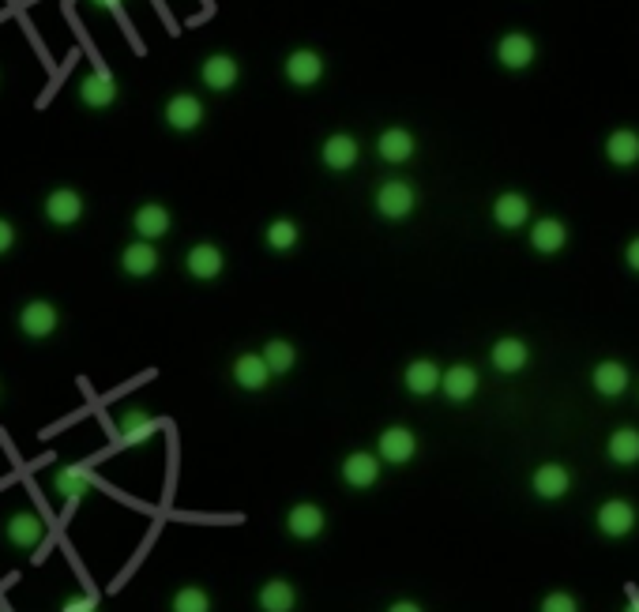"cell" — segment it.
<instances>
[{
    "label": "cell",
    "mask_w": 639,
    "mask_h": 612,
    "mask_svg": "<svg viewBox=\"0 0 639 612\" xmlns=\"http://www.w3.org/2000/svg\"><path fill=\"white\" fill-rule=\"evenodd\" d=\"M414 207H418V188L403 177H391L376 188V211L380 218H388V222H406V218L414 215Z\"/></svg>",
    "instance_id": "obj_1"
},
{
    "label": "cell",
    "mask_w": 639,
    "mask_h": 612,
    "mask_svg": "<svg viewBox=\"0 0 639 612\" xmlns=\"http://www.w3.org/2000/svg\"><path fill=\"white\" fill-rule=\"evenodd\" d=\"M628 612H639V594L632 590V597H628Z\"/></svg>",
    "instance_id": "obj_41"
},
{
    "label": "cell",
    "mask_w": 639,
    "mask_h": 612,
    "mask_svg": "<svg viewBox=\"0 0 639 612\" xmlns=\"http://www.w3.org/2000/svg\"><path fill=\"white\" fill-rule=\"evenodd\" d=\"M380 470H384V459H380L376 451H350L343 459V466H339L343 481L358 492L373 489L376 481H380Z\"/></svg>",
    "instance_id": "obj_6"
},
{
    "label": "cell",
    "mask_w": 639,
    "mask_h": 612,
    "mask_svg": "<svg viewBox=\"0 0 639 612\" xmlns=\"http://www.w3.org/2000/svg\"><path fill=\"white\" fill-rule=\"evenodd\" d=\"M594 526H598V534L609 537V541H621V537H628L639 526V511L628 504V500L613 496V500H606V504L594 511Z\"/></svg>",
    "instance_id": "obj_2"
},
{
    "label": "cell",
    "mask_w": 639,
    "mask_h": 612,
    "mask_svg": "<svg viewBox=\"0 0 639 612\" xmlns=\"http://www.w3.org/2000/svg\"><path fill=\"white\" fill-rule=\"evenodd\" d=\"M606 158H609V166H617V169L636 166L639 162V132L636 128H617V132H609Z\"/></svg>",
    "instance_id": "obj_28"
},
{
    "label": "cell",
    "mask_w": 639,
    "mask_h": 612,
    "mask_svg": "<svg viewBox=\"0 0 639 612\" xmlns=\"http://www.w3.org/2000/svg\"><path fill=\"white\" fill-rule=\"evenodd\" d=\"M418 151V139L410 128H384L380 139H376V154L388 162V166H406Z\"/></svg>",
    "instance_id": "obj_16"
},
{
    "label": "cell",
    "mask_w": 639,
    "mask_h": 612,
    "mask_svg": "<svg viewBox=\"0 0 639 612\" xmlns=\"http://www.w3.org/2000/svg\"><path fill=\"white\" fill-rule=\"evenodd\" d=\"M388 612H425V609H421L418 601H391Z\"/></svg>",
    "instance_id": "obj_39"
},
{
    "label": "cell",
    "mask_w": 639,
    "mask_h": 612,
    "mask_svg": "<svg viewBox=\"0 0 639 612\" xmlns=\"http://www.w3.org/2000/svg\"><path fill=\"white\" fill-rule=\"evenodd\" d=\"M538 612H583L576 594H568V590H553L538 601Z\"/></svg>",
    "instance_id": "obj_35"
},
{
    "label": "cell",
    "mask_w": 639,
    "mask_h": 612,
    "mask_svg": "<svg viewBox=\"0 0 639 612\" xmlns=\"http://www.w3.org/2000/svg\"><path fill=\"white\" fill-rule=\"evenodd\" d=\"M624 263H628V271L639 275V237H632V241L624 245Z\"/></svg>",
    "instance_id": "obj_38"
},
{
    "label": "cell",
    "mask_w": 639,
    "mask_h": 612,
    "mask_svg": "<svg viewBox=\"0 0 639 612\" xmlns=\"http://www.w3.org/2000/svg\"><path fill=\"white\" fill-rule=\"evenodd\" d=\"M234 383L241 391H264L271 383V368H267L264 353H241L234 361Z\"/></svg>",
    "instance_id": "obj_26"
},
{
    "label": "cell",
    "mask_w": 639,
    "mask_h": 612,
    "mask_svg": "<svg viewBox=\"0 0 639 612\" xmlns=\"http://www.w3.org/2000/svg\"><path fill=\"white\" fill-rule=\"evenodd\" d=\"M493 222H497L500 230H523L530 222V199L523 192H500L493 199Z\"/></svg>",
    "instance_id": "obj_17"
},
{
    "label": "cell",
    "mask_w": 639,
    "mask_h": 612,
    "mask_svg": "<svg viewBox=\"0 0 639 612\" xmlns=\"http://www.w3.org/2000/svg\"><path fill=\"white\" fill-rule=\"evenodd\" d=\"M564 245H568V226H564L561 218H538L530 226V248L538 256H557Z\"/></svg>",
    "instance_id": "obj_23"
},
{
    "label": "cell",
    "mask_w": 639,
    "mask_h": 612,
    "mask_svg": "<svg viewBox=\"0 0 639 612\" xmlns=\"http://www.w3.org/2000/svg\"><path fill=\"white\" fill-rule=\"evenodd\" d=\"M57 327H61L57 305H49V301H27V305L19 308V331L27 338H49V335H57Z\"/></svg>",
    "instance_id": "obj_10"
},
{
    "label": "cell",
    "mask_w": 639,
    "mask_h": 612,
    "mask_svg": "<svg viewBox=\"0 0 639 612\" xmlns=\"http://www.w3.org/2000/svg\"><path fill=\"white\" fill-rule=\"evenodd\" d=\"M91 4H98V8H106V12H117L125 0H91Z\"/></svg>",
    "instance_id": "obj_40"
},
{
    "label": "cell",
    "mask_w": 639,
    "mask_h": 612,
    "mask_svg": "<svg viewBox=\"0 0 639 612\" xmlns=\"http://www.w3.org/2000/svg\"><path fill=\"white\" fill-rule=\"evenodd\" d=\"M61 612H98V601L91 594H72L61 601Z\"/></svg>",
    "instance_id": "obj_36"
},
{
    "label": "cell",
    "mask_w": 639,
    "mask_h": 612,
    "mask_svg": "<svg viewBox=\"0 0 639 612\" xmlns=\"http://www.w3.org/2000/svg\"><path fill=\"white\" fill-rule=\"evenodd\" d=\"M0 395H4V387H0Z\"/></svg>",
    "instance_id": "obj_42"
},
{
    "label": "cell",
    "mask_w": 639,
    "mask_h": 612,
    "mask_svg": "<svg viewBox=\"0 0 639 612\" xmlns=\"http://www.w3.org/2000/svg\"><path fill=\"white\" fill-rule=\"evenodd\" d=\"M376 455L384 459V466H406V462L418 455V436L406 429V425H391L376 436Z\"/></svg>",
    "instance_id": "obj_4"
},
{
    "label": "cell",
    "mask_w": 639,
    "mask_h": 612,
    "mask_svg": "<svg viewBox=\"0 0 639 612\" xmlns=\"http://www.w3.org/2000/svg\"><path fill=\"white\" fill-rule=\"evenodd\" d=\"M46 218L53 226H76L83 218V196L76 188H57L46 196Z\"/></svg>",
    "instance_id": "obj_22"
},
{
    "label": "cell",
    "mask_w": 639,
    "mask_h": 612,
    "mask_svg": "<svg viewBox=\"0 0 639 612\" xmlns=\"http://www.w3.org/2000/svg\"><path fill=\"white\" fill-rule=\"evenodd\" d=\"M282 76L290 87H301V91H309L316 87L320 79H324V57L316 53V49H294L286 64H282Z\"/></svg>",
    "instance_id": "obj_5"
},
{
    "label": "cell",
    "mask_w": 639,
    "mask_h": 612,
    "mask_svg": "<svg viewBox=\"0 0 639 612\" xmlns=\"http://www.w3.org/2000/svg\"><path fill=\"white\" fill-rule=\"evenodd\" d=\"M170 612H211V594L203 586H181L170 601Z\"/></svg>",
    "instance_id": "obj_34"
},
{
    "label": "cell",
    "mask_w": 639,
    "mask_h": 612,
    "mask_svg": "<svg viewBox=\"0 0 639 612\" xmlns=\"http://www.w3.org/2000/svg\"><path fill=\"white\" fill-rule=\"evenodd\" d=\"M264 241L271 252H290V248H297V241H301V230H297L294 218H275V222L267 226Z\"/></svg>",
    "instance_id": "obj_33"
},
{
    "label": "cell",
    "mask_w": 639,
    "mask_h": 612,
    "mask_svg": "<svg viewBox=\"0 0 639 612\" xmlns=\"http://www.w3.org/2000/svg\"><path fill=\"white\" fill-rule=\"evenodd\" d=\"M260 353H264V361H267V368H271V376H286V372L297 365L294 342H286V338H271V342H267Z\"/></svg>",
    "instance_id": "obj_32"
},
{
    "label": "cell",
    "mask_w": 639,
    "mask_h": 612,
    "mask_svg": "<svg viewBox=\"0 0 639 612\" xmlns=\"http://www.w3.org/2000/svg\"><path fill=\"white\" fill-rule=\"evenodd\" d=\"M478 387H482V376H478V368L474 365H452L444 368V383H440V391L448 402H470V398L478 395Z\"/></svg>",
    "instance_id": "obj_19"
},
{
    "label": "cell",
    "mask_w": 639,
    "mask_h": 612,
    "mask_svg": "<svg viewBox=\"0 0 639 612\" xmlns=\"http://www.w3.org/2000/svg\"><path fill=\"white\" fill-rule=\"evenodd\" d=\"M256 605L260 612H294L297 609V590L294 582L286 579H267L256 594Z\"/></svg>",
    "instance_id": "obj_29"
},
{
    "label": "cell",
    "mask_w": 639,
    "mask_h": 612,
    "mask_svg": "<svg viewBox=\"0 0 639 612\" xmlns=\"http://www.w3.org/2000/svg\"><path fill=\"white\" fill-rule=\"evenodd\" d=\"M170 226H173V218L162 203H143L140 211L132 215V230H136L140 241H162V237L170 233Z\"/></svg>",
    "instance_id": "obj_24"
},
{
    "label": "cell",
    "mask_w": 639,
    "mask_h": 612,
    "mask_svg": "<svg viewBox=\"0 0 639 612\" xmlns=\"http://www.w3.org/2000/svg\"><path fill=\"white\" fill-rule=\"evenodd\" d=\"M606 459L613 466H636L639 462V429H617L606 440Z\"/></svg>",
    "instance_id": "obj_31"
},
{
    "label": "cell",
    "mask_w": 639,
    "mask_h": 612,
    "mask_svg": "<svg viewBox=\"0 0 639 612\" xmlns=\"http://www.w3.org/2000/svg\"><path fill=\"white\" fill-rule=\"evenodd\" d=\"M200 79L207 91L215 94H226L237 87V79H241V64L230 57V53H211L207 61L200 64Z\"/></svg>",
    "instance_id": "obj_12"
},
{
    "label": "cell",
    "mask_w": 639,
    "mask_h": 612,
    "mask_svg": "<svg viewBox=\"0 0 639 612\" xmlns=\"http://www.w3.org/2000/svg\"><path fill=\"white\" fill-rule=\"evenodd\" d=\"M324 526H328V515H324V507L320 504H294L290 507V515H286V530L290 537L297 541H316V537L324 534Z\"/></svg>",
    "instance_id": "obj_15"
},
{
    "label": "cell",
    "mask_w": 639,
    "mask_h": 612,
    "mask_svg": "<svg viewBox=\"0 0 639 612\" xmlns=\"http://www.w3.org/2000/svg\"><path fill=\"white\" fill-rule=\"evenodd\" d=\"M4 537H8V545L19 552H31L42 545V537H46V522H42V515L38 511H31V507H19V511H12L8 515V526H4Z\"/></svg>",
    "instance_id": "obj_3"
},
{
    "label": "cell",
    "mask_w": 639,
    "mask_h": 612,
    "mask_svg": "<svg viewBox=\"0 0 639 612\" xmlns=\"http://www.w3.org/2000/svg\"><path fill=\"white\" fill-rule=\"evenodd\" d=\"M12 245H16V226L8 218H0V256L12 252Z\"/></svg>",
    "instance_id": "obj_37"
},
{
    "label": "cell",
    "mask_w": 639,
    "mask_h": 612,
    "mask_svg": "<svg viewBox=\"0 0 639 612\" xmlns=\"http://www.w3.org/2000/svg\"><path fill=\"white\" fill-rule=\"evenodd\" d=\"M534 57H538V46H534V38L523 31H508L497 42V61L500 68H508V72H527L530 64H534Z\"/></svg>",
    "instance_id": "obj_9"
},
{
    "label": "cell",
    "mask_w": 639,
    "mask_h": 612,
    "mask_svg": "<svg viewBox=\"0 0 639 612\" xmlns=\"http://www.w3.org/2000/svg\"><path fill=\"white\" fill-rule=\"evenodd\" d=\"M185 271L196 278V282H215V278L226 271V256H222L219 245H211V241H200V245L188 248Z\"/></svg>",
    "instance_id": "obj_13"
},
{
    "label": "cell",
    "mask_w": 639,
    "mask_h": 612,
    "mask_svg": "<svg viewBox=\"0 0 639 612\" xmlns=\"http://www.w3.org/2000/svg\"><path fill=\"white\" fill-rule=\"evenodd\" d=\"M489 365L497 368L500 376H519V372L530 365V346L515 335L497 338V342L489 346Z\"/></svg>",
    "instance_id": "obj_8"
},
{
    "label": "cell",
    "mask_w": 639,
    "mask_h": 612,
    "mask_svg": "<svg viewBox=\"0 0 639 612\" xmlns=\"http://www.w3.org/2000/svg\"><path fill=\"white\" fill-rule=\"evenodd\" d=\"M79 102L87 109H110L117 102V83L106 72H87L79 79Z\"/></svg>",
    "instance_id": "obj_25"
},
{
    "label": "cell",
    "mask_w": 639,
    "mask_h": 612,
    "mask_svg": "<svg viewBox=\"0 0 639 612\" xmlns=\"http://www.w3.org/2000/svg\"><path fill=\"white\" fill-rule=\"evenodd\" d=\"M155 417L147 414V410H140V406H132V410H125V414L117 417V432H121V440L125 444H143V440H151L155 436Z\"/></svg>",
    "instance_id": "obj_30"
},
{
    "label": "cell",
    "mask_w": 639,
    "mask_h": 612,
    "mask_svg": "<svg viewBox=\"0 0 639 612\" xmlns=\"http://www.w3.org/2000/svg\"><path fill=\"white\" fill-rule=\"evenodd\" d=\"M203 102L196 94H173L170 102H166V124H170L173 132H196L203 124Z\"/></svg>",
    "instance_id": "obj_18"
},
{
    "label": "cell",
    "mask_w": 639,
    "mask_h": 612,
    "mask_svg": "<svg viewBox=\"0 0 639 612\" xmlns=\"http://www.w3.org/2000/svg\"><path fill=\"white\" fill-rule=\"evenodd\" d=\"M440 383H444V368L437 361H429V357H418V361H410L403 372V387L410 395L418 398H429L440 391Z\"/></svg>",
    "instance_id": "obj_14"
},
{
    "label": "cell",
    "mask_w": 639,
    "mask_h": 612,
    "mask_svg": "<svg viewBox=\"0 0 639 612\" xmlns=\"http://www.w3.org/2000/svg\"><path fill=\"white\" fill-rule=\"evenodd\" d=\"M361 158V143L350 132H335V136L324 139V147H320V162L331 169V173H350V169L358 166Z\"/></svg>",
    "instance_id": "obj_11"
},
{
    "label": "cell",
    "mask_w": 639,
    "mask_h": 612,
    "mask_svg": "<svg viewBox=\"0 0 639 612\" xmlns=\"http://www.w3.org/2000/svg\"><path fill=\"white\" fill-rule=\"evenodd\" d=\"M530 489H534L538 500L557 504V500H564L568 489H572V470L561 466V462H542V466L530 474Z\"/></svg>",
    "instance_id": "obj_7"
},
{
    "label": "cell",
    "mask_w": 639,
    "mask_h": 612,
    "mask_svg": "<svg viewBox=\"0 0 639 612\" xmlns=\"http://www.w3.org/2000/svg\"><path fill=\"white\" fill-rule=\"evenodd\" d=\"M591 387L602 398H621L632 387V372L624 361H598L591 372Z\"/></svg>",
    "instance_id": "obj_20"
},
{
    "label": "cell",
    "mask_w": 639,
    "mask_h": 612,
    "mask_svg": "<svg viewBox=\"0 0 639 612\" xmlns=\"http://www.w3.org/2000/svg\"><path fill=\"white\" fill-rule=\"evenodd\" d=\"M91 485H94V477H91V470H83V466H61L57 474H53V492L57 496H64L68 504H79L87 492H91Z\"/></svg>",
    "instance_id": "obj_27"
},
{
    "label": "cell",
    "mask_w": 639,
    "mask_h": 612,
    "mask_svg": "<svg viewBox=\"0 0 639 612\" xmlns=\"http://www.w3.org/2000/svg\"><path fill=\"white\" fill-rule=\"evenodd\" d=\"M158 263H162V256H158L155 241H132L121 252V271L128 278H151L158 271Z\"/></svg>",
    "instance_id": "obj_21"
}]
</instances>
